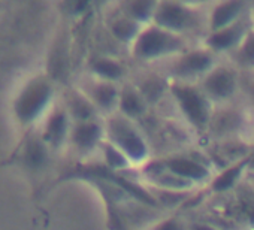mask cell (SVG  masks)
Here are the masks:
<instances>
[{"instance_id": "8fae6325", "label": "cell", "mask_w": 254, "mask_h": 230, "mask_svg": "<svg viewBox=\"0 0 254 230\" xmlns=\"http://www.w3.org/2000/svg\"><path fill=\"white\" fill-rule=\"evenodd\" d=\"M90 70L93 78L114 82V84H123L129 81L132 76V69L124 60V57L109 56V54H99L96 56L90 63Z\"/></svg>"}, {"instance_id": "7a4b0ae2", "label": "cell", "mask_w": 254, "mask_h": 230, "mask_svg": "<svg viewBox=\"0 0 254 230\" xmlns=\"http://www.w3.org/2000/svg\"><path fill=\"white\" fill-rule=\"evenodd\" d=\"M154 24L200 44L208 33V3L159 0Z\"/></svg>"}, {"instance_id": "7c38bea8", "label": "cell", "mask_w": 254, "mask_h": 230, "mask_svg": "<svg viewBox=\"0 0 254 230\" xmlns=\"http://www.w3.org/2000/svg\"><path fill=\"white\" fill-rule=\"evenodd\" d=\"M144 27L141 24H138L136 21H133L132 18H129L126 14H123L117 3H115V9L112 12H109L106 23H105V30L106 33L123 48L127 51V56H129V48L132 47V44L136 41V38L139 36L141 30Z\"/></svg>"}, {"instance_id": "603a6c76", "label": "cell", "mask_w": 254, "mask_h": 230, "mask_svg": "<svg viewBox=\"0 0 254 230\" xmlns=\"http://www.w3.org/2000/svg\"><path fill=\"white\" fill-rule=\"evenodd\" d=\"M242 230H254L253 227H250V229H242Z\"/></svg>"}, {"instance_id": "30bf717a", "label": "cell", "mask_w": 254, "mask_h": 230, "mask_svg": "<svg viewBox=\"0 0 254 230\" xmlns=\"http://www.w3.org/2000/svg\"><path fill=\"white\" fill-rule=\"evenodd\" d=\"M251 2L245 0H223L208 3V33L229 27L251 12Z\"/></svg>"}, {"instance_id": "7402d4cb", "label": "cell", "mask_w": 254, "mask_h": 230, "mask_svg": "<svg viewBox=\"0 0 254 230\" xmlns=\"http://www.w3.org/2000/svg\"><path fill=\"white\" fill-rule=\"evenodd\" d=\"M251 15H253V23H254V3H253V8H251Z\"/></svg>"}, {"instance_id": "6da1fadb", "label": "cell", "mask_w": 254, "mask_h": 230, "mask_svg": "<svg viewBox=\"0 0 254 230\" xmlns=\"http://www.w3.org/2000/svg\"><path fill=\"white\" fill-rule=\"evenodd\" d=\"M196 44L157 24L145 26L129 48V60L138 67H157Z\"/></svg>"}, {"instance_id": "9a60e30c", "label": "cell", "mask_w": 254, "mask_h": 230, "mask_svg": "<svg viewBox=\"0 0 254 230\" xmlns=\"http://www.w3.org/2000/svg\"><path fill=\"white\" fill-rule=\"evenodd\" d=\"M73 144L82 151H100L102 145L106 141L103 118L76 123L72 130Z\"/></svg>"}, {"instance_id": "5bb4252c", "label": "cell", "mask_w": 254, "mask_h": 230, "mask_svg": "<svg viewBox=\"0 0 254 230\" xmlns=\"http://www.w3.org/2000/svg\"><path fill=\"white\" fill-rule=\"evenodd\" d=\"M120 88H121L120 84L106 82V81L93 78V84L84 94L94 105V108L100 114V117L105 118L118 111Z\"/></svg>"}, {"instance_id": "2e32d148", "label": "cell", "mask_w": 254, "mask_h": 230, "mask_svg": "<svg viewBox=\"0 0 254 230\" xmlns=\"http://www.w3.org/2000/svg\"><path fill=\"white\" fill-rule=\"evenodd\" d=\"M159 0H124L118 2V9L142 27L153 24Z\"/></svg>"}, {"instance_id": "d6986e66", "label": "cell", "mask_w": 254, "mask_h": 230, "mask_svg": "<svg viewBox=\"0 0 254 230\" xmlns=\"http://www.w3.org/2000/svg\"><path fill=\"white\" fill-rule=\"evenodd\" d=\"M184 230H220V229L215 224H212L209 220H206L205 217H200V218L186 221Z\"/></svg>"}, {"instance_id": "52a82bcc", "label": "cell", "mask_w": 254, "mask_h": 230, "mask_svg": "<svg viewBox=\"0 0 254 230\" xmlns=\"http://www.w3.org/2000/svg\"><path fill=\"white\" fill-rule=\"evenodd\" d=\"M244 78L245 73L229 60L223 58L200 79L197 85L214 106H220L242 99Z\"/></svg>"}, {"instance_id": "ac0fdd59", "label": "cell", "mask_w": 254, "mask_h": 230, "mask_svg": "<svg viewBox=\"0 0 254 230\" xmlns=\"http://www.w3.org/2000/svg\"><path fill=\"white\" fill-rule=\"evenodd\" d=\"M226 60H229L245 75L254 73V29Z\"/></svg>"}, {"instance_id": "277c9868", "label": "cell", "mask_w": 254, "mask_h": 230, "mask_svg": "<svg viewBox=\"0 0 254 230\" xmlns=\"http://www.w3.org/2000/svg\"><path fill=\"white\" fill-rule=\"evenodd\" d=\"M103 126L106 141L120 148L130 160L135 169L139 171L154 159L151 144L139 123L115 112L103 118Z\"/></svg>"}, {"instance_id": "3957f363", "label": "cell", "mask_w": 254, "mask_h": 230, "mask_svg": "<svg viewBox=\"0 0 254 230\" xmlns=\"http://www.w3.org/2000/svg\"><path fill=\"white\" fill-rule=\"evenodd\" d=\"M226 141H250L254 142V109L244 99L214 106L209 118L203 144Z\"/></svg>"}, {"instance_id": "8992f818", "label": "cell", "mask_w": 254, "mask_h": 230, "mask_svg": "<svg viewBox=\"0 0 254 230\" xmlns=\"http://www.w3.org/2000/svg\"><path fill=\"white\" fill-rule=\"evenodd\" d=\"M221 60L223 58L215 56L202 44H196L172 60L157 66V69L162 70L171 82L199 84L200 79Z\"/></svg>"}, {"instance_id": "4fadbf2b", "label": "cell", "mask_w": 254, "mask_h": 230, "mask_svg": "<svg viewBox=\"0 0 254 230\" xmlns=\"http://www.w3.org/2000/svg\"><path fill=\"white\" fill-rule=\"evenodd\" d=\"M151 106L142 93L136 88V85L129 79L121 84L120 88V102H118V114L123 117L141 123L145 117L151 114Z\"/></svg>"}, {"instance_id": "5b68a950", "label": "cell", "mask_w": 254, "mask_h": 230, "mask_svg": "<svg viewBox=\"0 0 254 230\" xmlns=\"http://www.w3.org/2000/svg\"><path fill=\"white\" fill-rule=\"evenodd\" d=\"M171 99L177 111V117L186 123L202 142L214 105L197 84L171 82Z\"/></svg>"}, {"instance_id": "e0dca14e", "label": "cell", "mask_w": 254, "mask_h": 230, "mask_svg": "<svg viewBox=\"0 0 254 230\" xmlns=\"http://www.w3.org/2000/svg\"><path fill=\"white\" fill-rule=\"evenodd\" d=\"M99 153L102 156V160H103L105 166L109 171L115 172V173L124 175L127 172L138 171V169L133 168V165L130 163L129 159H127V156L120 148H117L114 144H111L109 141H105V144L102 145Z\"/></svg>"}, {"instance_id": "9c48e42d", "label": "cell", "mask_w": 254, "mask_h": 230, "mask_svg": "<svg viewBox=\"0 0 254 230\" xmlns=\"http://www.w3.org/2000/svg\"><path fill=\"white\" fill-rule=\"evenodd\" d=\"M130 81L147 99L151 109L159 108L171 96V81L157 67H139L136 73L132 72Z\"/></svg>"}, {"instance_id": "ba28073f", "label": "cell", "mask_w": 254, "mask_h": 230, "mask_svg": "<svg viewBox=\"0 0 254 230\" xmlns=\"http://www.w3.org/2000/svg\"><path fill=\"white\" fill-rule=\"evenodd\" d=\"M253 29H254V23H253V15L250 12L245 18L229 27L206 33V36L202 39L200 44L209 51H212L215 56H218L220 58H227L232 53H235V50L242 44V41Z\"/></svg>"}, {"instance_id": "ffe728a7", "label": "cell", "mask_w": 254, "mask_h": 230, "mask_svg": "<svg viewBox=\"0 0 254 230\" xmlns=\"http://www.w3.org/2000/svg\"><path fill=\"white\" fill-rule=\"evenodd\" d=\"M244 99L250 103V106L254 109V73L245 75L244 78Z\"/></svg>"}, {"instance_id": "44dd1931", "label": "cell", "mask_w": 254, "mask_h": 230, "mask_svg": "<svg viewBox=\"0 0 254 230\" xmlns=\"http://www.w3.org/2000/svg\"><path fill=\"white\" fill-rule=\"evenodd\" d=\"M245 169H247L248 173H254V153L248 157L247 165H245Z\"/></svg>"}]
</instances>
